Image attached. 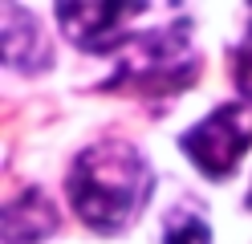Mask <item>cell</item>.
<instances>
[{
    "mask_svg": "<svg viewBox=\"0 0 252 244\" xmlns=\"http://www.w3.org/2000/svg\"><path fill=\"white\" fill-rule=\"evenodd\" d=\"M179 146L208 179H228L252 146V106L244 102L216 106L208 118L195 122L179 139Z\"/></svg>",
    "mask_w": 252,
    "mask_h": 244,
    "instance_id": "3",
    "label": "cell"
},
{
    "mask_svg": "<svg viewBox=\"0 0 252 244\" xmlns=\"http://www.w3.org/2000/svg\"><path fill=\"white\" fill-rule=\"evenodd\" d=\"M199 73V61L191 53V25L175 21L163 29H147L122 49L114 81L126 90H183Z\"/></svg>",
    "mask_w": 252,
    "mask_h": 244,
    "instance_id": "2",
    "label": "cell"
},
{
    "mask_svg": "<svg viewBox=\"0 0 252 244\" xmlns=\"http://www.w3.org/2000/svg\"><path fill=\"white\" fill-rule=\"evenodd\" d=\"M151 191H155L151 163L143 159L138 146L118 139L86 146L65 175V195L77 220L102 236L126 232L151 204Z\"/></svg>",
    "mask_w": 252,
    "mask_h": 244,
    "instance_id": "1",
    "label": "cell"
},
{
    "mask_svg": "<svg viewBox=\"0 0 252 244\" xmlns=\"http://www.w3.org/2000/svg\"><path fill=\"white\" fill-rule=\"evenodd\" d=\"M155 4H57V25L65 41L86 53H122L143 29Z\"/></svg>",
    "mask_w": 252,
    "mask_h": 244,
    "instance_id": "4",
    "label": "cell"
},
{
    "mask_svg": "<svg viewBox=\"0 0 252 244\" xmlns=\"http://www.w3.org/2000/svg\"><path fill=\"white\" fill-rule=\"evenodd\" d=\"M53 228H57V211L45 200V191H37V187H29L4 211V240L8 244H33L41 236H49Z\"/></svg>",
    "mask_w": 252,
    "mask_h": 244,
    "instance_id": "5",
    "label": "cell"
},
{
    "mask_svg": "<svg viewBox=\"0 0 252 244\" xmlns=\"http://www.w3.org/2000/svg\"><path fill=\"white\" fill-rule=\"evenodd\" d=\"M236 86H240V94L248 98V106H252V25H248L244 45L236 49Z\"/></svg>",
    "mask_w": 252,
    "mask_h": 244,
    "instance_id": "7",
    "label": "cell"
},
{
    "mask_svg": "<svg viewBox=\"0 0 252 244\" xmlns=\"http://www.w3.org/2000/svg\"><path fill=\"white\" fill-rule=\"evenodd\" d=\"M163 244H212V228L203 224L199 211L175 208L163 220Z\"/></svg>",
    "mask_w": 252,
    "mask_h": 244,
    "instance_id": "6",
    "label": "cell"
}]
</instances>
